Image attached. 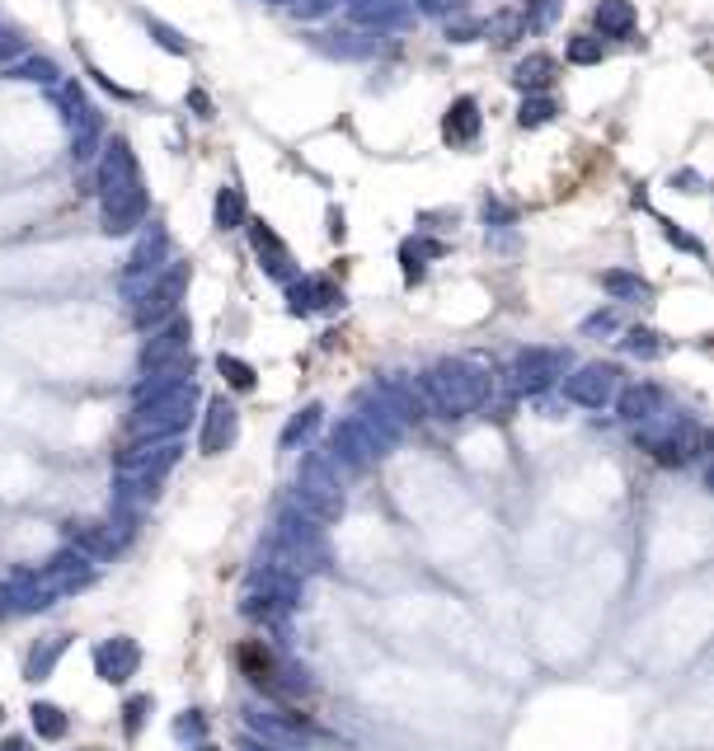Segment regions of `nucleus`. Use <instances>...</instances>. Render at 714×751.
Instances as JSON below:
<instances>
[{"label":"nucleus","mask_w":714,"mask_h":751,"mask_svg":"<svg viewBox=\"0 0 714 751\" xmlns=\"http://www.w3.org/2000/svg\"><path fill=\"white\" fill-rule=\"evenodd\" d=\"M268 5H292V0H268Z\"/></svg>","instance_id":"obj_55"},{"label":"nucleus","mask_w":714,"mask_h":751,"mask_svg":"<svg viewBox=\"0 0 714 751\" xmlns=\"http://www.w3.org/2000/svg\"><path fill=\"white\" fill-rule=\"evenodd\" d=\"M146 212H151V198H146V193L123 198V202H99V230H104V235H132V230L146 226Z\"/></svg>","instance_id":"obj_21"},{"label":"nucleus","mask_w":714,"mask_h":751,"mask_svg":"<svg viewBox=\"0 0 714 751\" xmlns=\"http://www.w3.org/2000/svg\"><path fill=\"white\" fill-rule=\"evenodd\" d=\"M188 348H193V320L188 315H170L141 343V371L160 367V362H174V357H188Z\"/></svg>","instance_id":"obj_12"},{"label":"nucleus","mask_w":714,"mask_h":751,"mask_svg":"<svg viewBox=\"0 0 714 751\" xmlns=\"http://www.w3.org/2000/svg\"><path fill=\"white\" fill-rule=\"evenodd\" d=\"M343 306V292L325 277H296L287 282V310L292 315H315V310H334Z\"/></svg>","instance_id":"obj_20"},{"label":"nucleus","mask_w":714,"mask_h":751,"mask_svg":"<svg viewBox=\"0 0 714 751\" xmlns=\"http://www.w3.org/2000/svg\"><path fill=\"white\" fill-rule=\"evenodd\" d=\"M249 230V249H254V259H259V268H264L268 277H278L282 287L287 282H296V263H292V249L282 245V235L268 221H245Z\"/></svg>","instance_id":"obj_14"},{"label":"nucleus","mask_w":714,"mask_h":751,"mask_svg":"<svg viewBox=\"0 0 714 751\" xmlns=\"http://www.w3.org/2000/svg\"><path fill=\"white\" fill-rule=\"evenodd\" d=\"M188 104L198 108V118H212V104H207V94H198V90H193V94H188Z\"/></svg>","instance_id":"obj_51"},{"label":"nucleus","mask_w":714,"mask_h":751,"mask_svg":"<svg viewBox=\"0 0 714 751\" xmlns=\"http://www.w3.org/2000/svg\"><path fill=\"white\" fill-rule=\"evenodd\" d=\"M217 371L226 376V385H231V390H254V381H259V376H254V367H249L245 357H235V353H221L217 357Z\"/></svg>","instance_id":"obj_38"},{"label":"nucleus","mask_w":714,"mask_h":751,"mask_svg":"<svg viewBox=\"0 0 714 751\" xmlns=\"http://www.w3.org/2000/svg\"><path fill=\"white\" fill-rule=\"evenodd\" d=\"M268 568H282V573H292V578H306V573H320L329 564V545H325V531L320 522H311L306 512H296L287 507L273 526V545L264 554Z\"/></svg>","instance_id":"obj_2"},{"label":"nucleus","mask_w":714,"mask_h":751,"mask_svg":"<svg viewBox=\"0 0 714 751\" xmlns=\"http://www.w3.org/2000/svg\"><path fill=\"white\" fill-rule=\"evenodd\" d=\"M663 334L658 329H649V324H635V329H625V338H621V353H630V357H639V362H653V357H663Z\"/></svg>","instance_id":"obj_34"},{"label":"nucleus","mask_w":714,"mask_h":751,"mask_svg":"<svg viewBox=\"0 0 714 751\" xmlns=\"http://www.w3.org/2000/svg\"><path fill=\"white\" fill-rule=\"evenodd\" d=\"M343 230H348V226H343V212H329V235H334V240H343Z\"/></svg>","instance_id":"obj_52"},{"label":"nucleus","mask_w":714,"mask_h":751,"mask_svg":"<svg viewBox=\"0 0 714 751\" xmlns=\"http://www.w3.org/2000/svg\"><path fill=\"white\" fill-rule=\"evenodd\" d=\"M193 751H217V747H212V742H198V747H193Z\"/></svg>","instance_id":"obj_54"},{"label":"nucleus","mask_w":714,"mask_h":751,"mask_svg":"<svg viewBox=\"0 0 714 751\" xmlns=\"http://www.w3.org/2000/svg\"><path fill=\"white\" fill-rule=\"evenodd\" d=\"M292 507L311 522H334L343 512V475L325 451H311L292 479Z\"/></svg>","instance_id":"obj_3"},{"label":"nucleus","mask_w":714,"mask_h":751,"mask_svg":"<svg viewBox=\"0 0 714 751\" xmlns=\"http://www.w3.org/2000/svg\"><path fill=\"white\" fill-rule=\"evenodd\" d=\"M249 221V207H245V193L235 184L217 188V202H212V226L217 230H240Z\"/></svg>","instance_id":"obj_31"},{"label":"nucleus","mask_w":714,"mask_h":751,"mask_svg":"<svg viewBox=\"0 0 714 751\" xmlns=\"http://www.w3.org/2000/svg\"><path fill=\"white\" fill-rule=\"evenodd\" d=\"M672 184H682V193H700V184H705V179H700L696 169H682V174H672Z\"/></svg>","instance_id":"obj_49"},{"label":"nucleus","mask_w":714,"mask_h":751,"mask_svg":"<svg viewBox=\"0 0 714 751\" xmlns=\"http://www.w3.org/2000/svg\"><path fill=\"white\" fill-rule=\"evenodd\" d=\"M24 57V38L15 29H0V66H15Z\"/></svg>","instance_id":"obj_46"},{"label":"nucleus","mask_w":714,"mask_h":751,"mask_svg":"<svg viewBox=\"0 0 714 751\" xmlns=\"http://www.w3.org/2000/svg\"><path fill=\"white\" fill-rule=\"evenodd\" d=\"M320 418H325V409H320V404H306L301 414L287 418V428H282L278 446H282V451H296V446H306V442L315 437V428H320Z\"/></svg>","instance_id":"obj_32"},{"label":"nucleus","mask_w":714,"mask_h":751,"mask_svg":"<svg viewBox=\"0 0 714 751\" xmlns=\"http://www.w3.org/2000/svg\"><path fill=\"white\" fill-rule=\"evenodd\" d=\"M616 414L625 418V423H644L649 414H658L663 409V390L649 381H635V385H625V390H616Z\"/></svg>","instance_id":"obj_24"},{"label":"nucleus","mask_w":714,"mask_h":751,"mask_svg":"<svg viewBox=\"0 0 714 751\" xmlns=\"http://www.w3.org/2000/svg\"><path fill=\"white\" fill-rule=\"evenodd\" d=\"M437 254H442L437 240H404V245H400L404 282H423V259H437Z\"/></svg>","instance_id":"obj_35"},{"label":"nucleus","mask_w":714,"mask_h":751,"mask_svg":"<svg viewBox=\"0 0 714 751\" xmlns=\"http://www.w3.org/2000/svg\"><path fill=\"white\" fill-rule=\"evenodd\" d=\"M146 29H151V38H156L165 52H174V57H184V52H188V43L170 29V24H165V19H151V15H146Z\"/></svg>","instance_id":"obj_43"},{"label":"nucleus","mask_w":714,"mask_h":751,"mask_svg":"<svg viewBox=\"0 0 714 751\" xmlns=\"http://www.w3.org/2000/svg\"><path fill=\"white\" fill-rule=\"evenodd\" d=\"M325 456L339 465V475H343V470H367V465H376L381 451L367 442V432L357 428L353 418H343L339 428L329 432V451H325Z\"/></svg>","instance_id":"obj_17"},{"label":"nucleus","mask_w":714,"mask_h":751,"mask_svg":"<svg viewBox=\"0 0 714 751\" xmlns=\"http://www.w3.org/2000/svg\"><path fill=\"white\" fill-rule=\"evenodd\" d=\"M339 10V0H292V15L296 19H325Z\"/></svg>","instance_id":"obj_45"},{"label":"nucleus","mask_w":714,"mask_h":751,"mask_svg":"<svg viewBox=\"0 0 714 751\" xmlns=\"http://www.w3.org/2000/svg\"><path fill=\"white\" fill-rule=\"evenodd\" d=\"M137 667H141V648L127 634H113V639H104V644L94 648V672L109 686H127L137 676Z\"/></svg>","instance_id":"obj_15"},{"label":"nucleus","mask_w":714,"mask_h":751,"mask_svg":"<svg viewBox=\"0 0 714 751\" xmlns=\"http://www.w3.org/2000/svg\"><path fill=\"white\" fill-rule=\"evenodd\" d=\"M245 723L259 742H268V747H278V751H301L311 742V723L301 719V714H292V709H287V714H273V709L249 705Z\"/></svg>","instance_id":"obj_11"},{"label":"nucleus","mask_w":714,"mask_h":751,"mask_svg":"<svg viewBox=\"0 0 714 751\" xmlns=\"http://www.w3.org/2000/svg\"><path fill=\"white\" fill-rule=\"evenodd\" d=\"M480 127H484L480 99L461 94V99L447 108V118H442V141H447V146H470V141L480 137Z\"/></svg>","instance_id":"obj_22"},{"label":"nucleus","mask_w":714,"mask_h":751,"mask_svg":"<svg viewBox=\"0 0 714 751\" xmlns=\"http://www.w3.org/2000/svg\"><path fill=\"white\" fill-rule=\"evenodd\" d=\"M146 714H151V695H132V700L123 705V733L137 737L141 723H146Z\"/></svg>","instance_id":"obj_42"},{"label":"nucleus","mask_w":714,"mask_h":751,"mask_svg":"<svg viewBox=\"0 0 714 751\" xmlns=\"http://www.w3.org/2000/svg\"><path fill=\"white\" fill-rule=\"evenodd\" d=\"M484 19H470V15H451L447 19V43H480L484 38Z\"/></svg>","instance_id":"obj_41"},{"label":"nucleus","mask_w":714,"mask_h":751,"mask_svg":"<svg viewBox=\"0 0 714 751\" xmlns=\"http://www.w3.org/2000/svg\"><path fill=\"white\" fill-rule=\"evenodd\" d=\"M188 381H193V353L174 357V362H160V367H146V371H141V381H137V390H132V399L146 404V399L170 395V390H179V385H188Z\"/></svg>","instance_id":"obj_18"},{"label":"nucleus","mask_w":714,"mask_h":751,"mask_svg":"<svg viewBox=\"0 0 714 751\" xmlns=\"http://www.w3.org/2000/svg\"><path fill=\"white\" fill-rule=\"evenodd\" d=\"M66 648H71V634H47V639H38V648H33L29 662H24V676H29V681H47V676L57 672V662L66 658Z\"/></svg>","instance_id":"obj_27"},{"label":"nucleus","mask_w":714,"mask_h":751,"mask_svg":"<svg viewBox=\"0 0 714 751\" xmlns=\"http://www.w3.org/2000/svg\"><path fill=\"white\" fill-rule=\"evenodd\" d=\"M170 230L160 226V221H151V226L141 230V240L132 245V254H127L123 263V277H118V292H123V301L132 306V301H141V292L156 282L165 268H170Z\"/></svg>","instance_id":"obj_5"},{"label":"nucleus","mask_w":714,"mask_h":751,"mask_svg":"<svg viewBox=\"0 0 714 751\" xmlns=\"http://www.w3.org/2000/svg\"><path fill=\"white\" fill-rule=\"evenodd\" d=\"M376 390H381V395L390 399V404H395V409H400V418L404 423H419V418H428V404H423V390L419 385H409L400 376V371H390L386 381L376 385Z\"/></svg>","instance_id":"obj_25"},{"label":"nucleus","mask_w":714,"mask_h":751,"mask_svg":"<svg viewBox=\"0 0 714 751\" xmlns=\"http://www.w3.org/2000/svg\"><path fill=\"white\" fill-rule=\"evenodd\" d=\"M5 76L10 80H24V85H43V90H57L62 85V66L52 62V57H33V52H24L15 66H5Z\"/></svg>","instance_id":"obj_26"},{"label":"nucleus","mask_w":714,"mask_h":751,"mask_svg":"<svg viewBox=\"0 0 714 751\" xmlns=\"http://www.w3.org/2000/svg\"><path fill=\"white\" fill-rule=\"evenodd\" d=\"M602 292L606 296H616V301H644V296H653V287H649V277H639V273H630V268H606L602 277Z\"/></svg>","instance_id":"obj_30"},{"label":"nucleus","mask_w":714,"mask_h":751,"mask_svg":"<svg viewBox=\"0 0 714 751\" xmlns=\"http://www.w3.org/2000/svg\"><path fill=\"white\" fill-rule=\"evenodd\" d=\"M329 52V57H353V62H362V57H372L376 47H381V38H362V33H339V38H329V43H320Z\"/></svg>","instance_id":"obj_36"},{"label":"nucleus","mask_w":714,"mask_h":751,"mask_svg":"<svg viewBox=\"0 0 714 751\" xmlns=\"http://www.w3.org/2000/svg\"><path fill=\"white\" fill-rule=\"evenodd\" d=\"M419 390L437 418H470L494 399V376L475 357H437L433 367L423 371Z\"/></svg>","instance_id":"obj_1"},{"label":"nucleus","mask_w":714,"mask_h":751,"mask_svg":"<svg viewBox=\"0 0 714 751\" xmlns=\"http://www.w3.org/2000/svg\"><path fill=\"white\" fill-rule=\"evenodd\" d=\"M348 15L362 29H400L409 24V0H348Z\"/></svg>","instance_id":"obj_23"},{"label":"nucleus","mask_w":714,"mask_h":751,"mask_svg":"<svg viewBox=\"0 0 714 751\" xmlns=\"http://www.w3.org/2000/svg\"><path fill=\"white\" fill-rule=\"evenodd\" d=\"M94 188H99V202H123L146 193L141 184V165L127 137H104V151H99V169H94Z\"/></svg>","instance_id":"obj_7"},{"label":"nucleus","mask_w":714,"mask_h":751,"mask_svg":"<svg viewBox=\"0 0 714 751\" xmlns=\"http://www.w3.org/2000/svg\"><path fill=\"white\" fill-rule=\"evenodd\" d=\"M564 57H569L574 66H602L606 62V43H602V38H592V33H578Z\"/></svg>","instance_id":"obj_39"},{"label":"nucleus","mask_w":714,"mask_h":751,"mask_svg":"<svg viewBox=\"0 0 714 751\" xmlns=\"http://www.w3.org/2000/svg\"><path fill=\"white\" fill-rule=\"evenodd\" d=\"M188 282H193V268H188V263H170V268L141 292V301H132V324H137L141 334H151L156 324L179 315V301L188 296Z\"/></svg>","instance_id":"obj_6"},{"label":"nucleus","mask_w":714,"mask_h":751,"mask_svg":"<svg viewBox=\"0 0 714 751\" xmlns=\"http://www.w3.org/2000/svg\"><path fill=\"white\" fill-rule=\"evenodd\" d=\"M94 573H99V564H94L90 554L80 550H62L52 564H43V573H33L38 583L52 592V597H66V592H80V587L94 583Z\"/></svg>","instance_id":"obj_13"},{"label":"nucleus","mask_w":714,"mask_h":751,"mask_svg":"<svg viewBox=\"0 0 714 751\" xmlns=\"http://www.w3.org/2000/svg\"><path fill=\"white\" fill-rule=\"evenodd\" d=\"M559 10H564V0H527V10H522V29H531V33L550 29V24L559 19Z\"/></svg>","instance_id":"obj_40"},{"label":"nucleus","mask_w":714,"mask_h":751,"mask_svg":"<svg viewBox=\"0 0 714 751\" xmlns=\"http://www.w3.org/2000/svg\"><path fill=\"white\" fill-rule=\"evenodd\" d=\"M592 19H597L602 38H630L635 33V5L630 0H597Z\"/></svg>","instance_id":"obj_29"},{"label":"nucleus","mask_w":714,"mask_h":751,"mask_svg":"<svg viewBox=\"0 0 714 751\" xmlns=\"http://www.w3.org/2000/svg\"><path fill=\"white\" fill-rule=\"evenodd\" d=\"M559 385H564V399L578 409H606L621 390V367L616 362H583V367L564 371Z\"/></svg>","instance_id":"obj_8"},{"label":"nucleus","mask_w":714,"mask_h":751,"mask_svg":"<svg viewBox=\"0 0 714 751\" xmlns=\"http://www.w3.org/2000/svg\"><path fill=\"white\" fill-rule=\"evenodd\" d=\"M193 414H198V381L137 404L132 418H127V432H132V442H165V437H179Z\"/></svg>","instance_id":"obj_4"},{"label":"nucleus","mask_w":714,"mask_h":751,"mask_svg":"<svg viewBox=\"0 0 714 751\" xmlns=\"http://www.w3.org/2000/svg\"><path fill=\"white\" fill-rule=\"evenodd\" d=\"M513 85L522 94H545L550 85H555V57H545V52H531V57H522L513 71Z\"/></svg>","instance_id":"obj_28"},{"label":"nucleus","mask_w":714,"mask_h":751,"mask_svg":"<svg viewBox=\"0 0 714 751\" xmlns=\"http://www.w3.org/2000/svg\"><path fill=\"white\" fill-rule=\"evenodd\" d=\"M0 723H5V705H0Z\"/></svg>","instance_id":"obj_56"},{"label":"nucleus","mask_w":714,"mask_h":751,"mask_svg":"<svg viewBox=\"0 0 714 751\" xmlns=\"http://www.w3.org/2000/svg\"><path fill=\"white\" fill-rule=\"evenodd\" d=\"M66 127H71V151H66V155H71V165H90V160H99L104 137H109V132H104V118H99V108L85 104Z\"/></svg>","instance_id":"obj_19"},{"label":"nucleus","mask_w":714,"mask_h":751,"mask_svg":"<svg viewBox=\"0 0 714 751\" xmlns=\"http://www.w3.org/2000/svg\"><path fill=\"white\" fill-rule=\"evenodd\" d=\"M555 113H559V104L550 99V94H527L522 108H517V123H522V127H545Z\"/></svg>","instance_id":"obj_37"},{"label":"nucleus","mask_w":714,"mask_h":751,"mask_svg":"<svg viewBox=\"0 0 714 751\" xmlns=\"http://www.w3.org/2000/svg\"><path fill=\"white\" fill-rule=\"evenodd\" d=\"M616 329H621L616 310H597V315H588V320H583V334H616Z\"/></svg>","instance_id":"obj_47"},{"label":"nucleus","mask_w":714,"mask_h":751,"mask_svg":"<svg viewBox=\"0 0 714 751\" xmlns=\"http://www.w3.org/2000/svg\"><path fill=\"white\" fill-rule=\"evenodd\" d=\"M663 235H668L672 245H682V249H691V254H700V240H691L686 230H677V226H663Z\"/></svg>","instance_id":"obj_48"},{"label":"nucleus","mask_w":714,"mask_h":751,"mask_svg":"<svg viewBox=\"0 0 714 751\" xmlns=\"http://www.w3.org/2000/svg\"><path fill=\"white\" fill-rule=\"evenodd\" d=\"M353 423H357L362 432H367V442H372L376 451H381V456H386L390 446H400V442H404V432H409V423L400 418V409H395V404H390V399L381 395V390H367V395L357 399Z\"/></svg>","instance_id":"obj_10"},{"label":"nucleus","mask_w":714,"mask_h":751,"mask_svg":"<svg viewBox=\"0 0 714 751\" xmlns=\"http://www.w3.org/2000/svg\"><path fill=\"white\" fill-rule=\"evenodd\" d=\"M29 719H33V733L43 737V742H62V737L71 733V719H66V709L47 705V700H33Z\"/></svg>","instance_id":"obj_33"},{"label":"nucleus","mask_w":714,"mask_h":751,"mask_svg":"<svg viewBox=\"0 0 714 751\" xmlns=\"http://www.w3.org/2000/svg\"><path fill=\"white\" fill-rule=\"evenodd\" d=\"M240 437V414L226 395L207 399V414H202V432H198V451L202 456H221L226 446H235Z\"/></svg>","instance_id":"obj_16"},{"label":"nucleus","mask_w":714,"mask_h":751,"mask_svg":"<svg viewBox=\"0 0 714 751\" xmlns=\"http://www.w3.org/2000/svg\"><path fill=\"white\" fill-rule=\"evenodd\" d=\"M240 751H278V747H268V742H259V737H249V742H240Z\"/></svg>","instance_id":"obj_53"},{"label":"nucleus","mask_w":714,"mask_h":751,"mask_svg":"<svg viewBox=\"0 0 714 751\" xmlns=\"http://www.w3.org/2000/svg\"><path fill=\"white\" fill-rule=\"evenodd\" d=\"M574 367V353L569 348H522L513 357V390L517 395H545L550 385H559V376Z\"/></svg>","instance_id":"obj_9"},{"label":"nucleus","mask_w":714,"mask_h":751,"mask_svg":"<svg viewBox=\"0 0 714 751\" xmlns=\"http://www.w3.org/2000/svg\"><path fill=\"white\" fill-rule=\"evenodd\" d=\"M0 751H33V742H29V737H5V742H0Z\"/></svg>","instance_id":"obj_50"},{"label":"nucleus","mask_w":714,"mask_h":751,"mask_svg":"<svg viewBox=\"0 0 714 751\" xmlns=\"http://www.w3.org/2000/svg\"><path fill=\"white\" fill-rule=\"evenodd\" d=\"M409 5H419L423 15H433V19H451V15H466V0H409Z\"/></svg>","instance_id":"obj_44"}]
</instances>
